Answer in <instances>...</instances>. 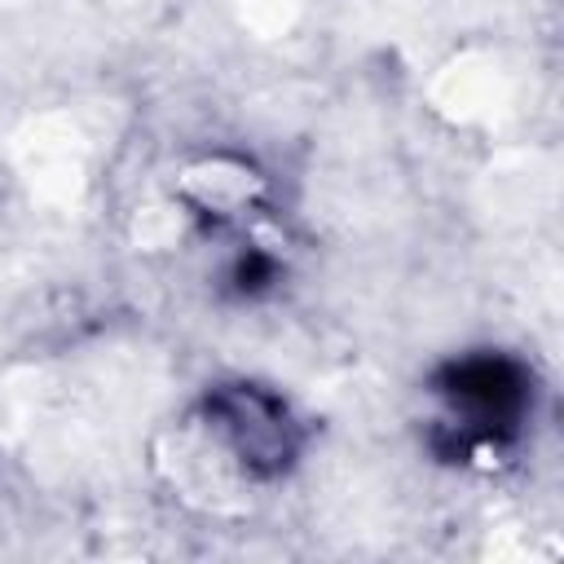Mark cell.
Returning <instances> with one entry per match:
<instances>
[{"label":"cell","instance_id":"6da1fadb","mask_svg":"<svg viewBox=\"0 0 564 564\" xmlns=\"http://www.w3.org/2000/svg\"><path fill=\"white\" fill-rule=\"evenodd\" d=\"M203 419L212 436L229 449V458L260 480L282 476L300 458L304 427L291 414V405L264 383H247V379L216 383L203 397Z\"/></svg>","mask_w":564,"mask_h":564},{"label":"cell","instance_id":"7a4b0ae2","mask_svg":"<svg viewBox=\"0 0 564 564\" xmlns=\"http://www.w3.org/2000/svg\"><path fill=\"white\" fill-rule=\"evenodd\" d=\"M436 392L449 401L454 427L463 432V441H502L520 427L533 383L529 370L516 357L502 352H471L449 361L436 375Z\"/></svg>","mask_w":564,"mask_h":564}]
</instances>
